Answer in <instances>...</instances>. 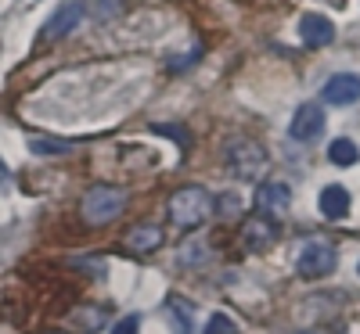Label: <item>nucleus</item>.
I'll use <instances>...</instances> for the list:
<instances>
[{
    "label": "nucleus",
    "mask_w": 360,
    "mask_h": 334,
    "mask_svg": "<svg viewBox=\"0 0 360 334\" xmlns=\"http://www.w3.org/2000/svg\"><path fill=\"white\" fill-rule=\"evenodd\" d=\"M169 216H173L176 227L195 230L213 216V194H209L205 187H180L169 198Z\"/></svg>",
    "instance_id": "nucleus-1"
},
{
    "label": "nucleus",
    "mask_w": 360,
    "mask_h": 334,
    "mask_svg": "<svg viewBox=\"0 0 360 334\" xmlns=\"http://www.w3.org/2000/svg\"><path fill=\"white\" fill-rule=\"evenodd\" d=\"M123 208H127V194L123 191L108 187V184H98V187H90L86 198H83V220L90 227H105L115 216H123Z\"/></svg>",
    "instance_id": "nucleus-2"
},
{
    "label": "nucleus",
    "mask_w": 360,
    "mask_h": 334,
    "mask_svg": "<svg viewBox=\"0 0 360 334\" xmlns=\"http://www.w3.org/2000/svg\"><path fill=\"white\" fill-rule=\"evenodd\" d=\"M224 162H227V173L238 176V180H256L266 166V151L249 140V137H234L227 147H224Z\"/></svg>",
    "instance_id": "nucleus-3"
},
{
    "label": "nucleus",
    "mask_w": 360,
    "mask_h": 334,
    "mask_svg": "<svg viewBox=\"0 0 360 334\" xmlns=\"http://www.w3.org/2000/svg\"><path fill=\"white\" fill-rule=\"evenodd\" d=\"M339 266V252L328 245V241H310V245L299 252V277L303 281H321Z\"/></svg>",
    "instance_id": "nucleus-4"
},
{
    "label": "nucleus",
    "mask_w": 360,
    "mask_h": 334,
    "mask_svg": "<svg viewBox=\"0 0 360 334\" xmlns=\"http://www.w3.org/2000/svg\"><path fill=\"white\" fill-rule=\"evenodd\" d=\"M292 140H317L321 133H324V108L321 105H314V101H307V105H299L295 108V115H292Z\"/></svg>",
    "instance_id": "nucleus-5"
},
{
    "label": "nucleus",
    "mask_w": 360,
    "mask_h": 334,
    "mask_svg": "<svg viewBox=\"0 0 360 334\" xmlns=\"http://www.w3.org/2000/svg\"><path fill=\"white\" fill-rule=\"evenodd\" d=\"M256 205H259V212L263 216H270V220H281L285 212L292 208V191H288V184H281V180H270V184H263L259 191H256Z\"/></svg>",
    "instance_id": "nucleus-6"
},
{
    "label": "nucleus",
    "mask_w": 360,
    "mask_h": 334,
    "mask_svg": "<svg viewBox=\"0 0 360 334\" xmlns=\"http://www.w3.org/2000/svg\"><path fill=\"white\" fill-rule=\"evenodd\" d=\"M321 101L339 105V108L360 101V76H353V72H339V76H332V79L324 83V90H321Z\"/></svg>",
    "instance_id": "nucleus-7"
},
{
    "label": "nucleus",
    "mask_w": 360,
    "mask_h": 334,
    "mask_svg": "<svg viewBox=\"0 0 360 334\" xmlns=\"http://www.w3.org/2000/svg\"><path fill=\"white\" fill-rule=\"evenodd\" d=\"M79 18H83V4H76V0H69V4H62L54 15H51V22L44 25V44H54V40H62V36H69L72 29L79 25Z\"/></svg>",
    "instance_id": "nucleus-8"
},
{
    "label": "nucleus",
    "mask_w": 360,
    "mask_h": 334,
    "mask_svg": "<svg viewBox=\"0 0 360 334\" xmlns=\"http://www.w3.org/2000/svg\"><path fill=\"white\" fill-rule=\"evenodd\" d=\"M299 36H303L307 47H328V44L335 40V25H332V18H328V15L310 11V15L299 18Z\"/></svg>",
    "instance_id": "nucleus-9"
},
{
    "label": "nucleus",
    "mask_w": 360,
    "mask_h": 334,
    "mask_svg": "<svg viewBox=\"0 0 360 334\" xmlns=\"http://www.w3.org/2000/svg\"><path fill=\"white\" fill-rule=\"evenodd\" d=\"M317 205H321V216H328V220L349 216V194H346V187H339V184L324 187L321 198H317Z\"/></svg>",
    "instance_id": "nucleus-10"
},
{
    "label": "nucleus",
    "mask_w": 360,
    "mask_h": 334,
    "mask_svg": "<svg viewBox=\"0 0 360 334\" xmlns=\"http://www.w3.org/2000/svg\"><path fill=\"white\" fill-rule=\"evenodd\" d=\"M274 237H278V223L274 220H270V216H249L245 241L252 248H270V245H274Z\"/></svg>",
    "instance_id": "nucleus-11"
},
{
    "label": "nucleus",
    "mask_w": 360,
    "mask_h": 334,
    "mask_svg": "<svg viewBox=\"0 0 360 334\" xmlns=\"http://www.w3.org/2000/svg\"><path fill=\"white\" fill-rule=\"evenodd\" d=\"M127 245L134 248V252H155L159 245H162V227H134L130 234H127Z\"/></svg>",
    "instance_id": "nucleus-12"
},
{
    "label": "nucleus",
    "mask_w": 360,
    "mask_h": 334,
    "mask_svg": "<svg viewBox=\"0 0 360 334\" xmlns=\"http://www.w3.org/2000/svg\"><path fill=\"white\" fill-rule=\"evenodd\" d=\"M328 159L346 169V166H353V162L360 159V151H356L353 140H332V147H328Z\"/></svg>",
    "instance_id": "nucleus-13"
},
{
    "label": "nucleus",
    "mask_w": 360,
    "mask_h": 334,
    "mask_svg": "<svg viewBox=\"0 0 360 334\" xmlns=\"http://www.w3.org/2000/svg\"><path fill=\"white\" fill-rule=\"evenodd\" d=\"M166 306H169V313L176 316V327H180V334H188L191 330V309L184 306V302H180L176 295H169V302H166Z\"/></svg>",
    "instance_id": "nucleus-14"
},
{
    "label": "nucleus",
    "mask_w": 360,
    "mask_h": 334,
    "mask_svg": "<svg viewBox=\"0 0 360 334\" xmlns=\"http://www.w3.org/2000/svg\"><path fill=\"white\" fill-rule=\"evenodd\" d=\"M205 334H238V327H234L231 316L213 313V316H209V323H205Z\"/></svg>",
    "instance_id": "nucleus-15"
},
{
    "label": "nucleus",
    "mask_w": 360,
    "mask_h": 334,
    "mask_svg": "<svg viewBox=\"0 0 360 334\" xmlns=\"http://www.w3.org/2000/svg\"><path fill=\"white\" fill-rule=\"evenodd\" d=\"M29 147H33L37 155H58V151H69L72 144H65V140H29Z\"/></svg>",
    "instance_id": "nucleus-16"
},
{
    "label": "nucleus",
    "mask_w": 360,
    "mask_h": 334,
    "mask_svg": "<svg viewBox=\"0 0 360 334\" xmlns=\"http://www.w3.org/2000/svg\"><path fill=\"white\" fill-rule=\"evenodd\" d=\"M112 334H141V320H137V316H123V320L115 323Z\"/></svg>",
    "instance_id": "nucleus-17"
},
{
    "label": "nucleus",
    "mask_w": 360,
    "mask_h": 334,
    "mask_svg": "<svg viewBox=\"0 0 360 334\" xmlns=\"http://www.w3.org/2000/svg\"><path fill=\"white\" fill-rule=\"evenodd\" d=\"M307 334H314V330H307Z\"/></svg>",
    "instance_id": "nucleus-18"
},
{
    "label": "nucleus",
    "mask_w": 360,
    "mask_h": 334,
    "mask_svg": "<svg viewBox=\"0 0 360 334\" xmlns=\"http://www.w3.org/2000/svg\"><path fill=\"white\" fill-rule=\"evenodd\" d=\"M356 269H360V266H356Z\"/></svg>",
    "instance_id": "nucleus-19"
}]
</instances>
